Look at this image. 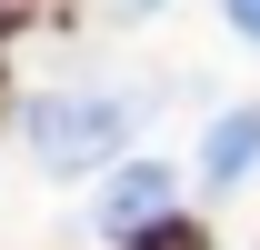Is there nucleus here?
Returning <instances> with one entry per match:
<instances>
[{"mask_svg":"<svg viewBox=\"0 0 260 250\" xmlns=\"http://www.w3.org/2000/svg\"><path fill=\"white\" fill-rule=\"evenodd\" d=\"M30 150H40V170H100L120 150V100H90V90L30 100Z\"/></svg>","mask_w":260,"mask_h":250,"instance_id":"nucleus-1","label":"nucleus"},{"mask_svg":"<svg viewBox=\"0 0 260 250\" xmlns=\"http://www.w3.org/2000/svg\"><path fill=\"white\" fill-rule=\"evenodd\" d=\"M100 230H110V240H140V230H170V160H130L120 180L100 190Z\"/></svg>","mask_w":260,"mask_h":250,"instance_id":"nucleus-2","label":"nucleus"},{"mask_svg":"<svg viewBox=\"0 0 260 250\" xmlns=\"http://www.w3.org/2000/svg\"><path fill=\"white\" fill-rule=\"evenodd\" d=\"M260 160V110H230V120H210V140H200V170L210 180H240Z\"/></svg>","mask_w":260,"mask_h":250,"instance_id":"nucleus-3","label":"nucleus"},{"mask_svg":"<svg viewBox=\"0 0 260 250\" xmlns=\"http://www.w3.org/2000/svg\"><path fill=\"white\" fill-rule=\"evenodd\" d=\"M220 10H230V30H240V40H260V0H220Z\"/></svg>","mask_w":260,"mask_h":250,"instance_id":"nucleus-4","label":"nucleus"},{"mask_svg":"<svg viewBox=\"0 0 260 250\" xmlns=\"http://www.w3.org/2000/svg\"><path fill=\"white\" fill-rule=\"evenodd\" d=\"M110 10H120V20H140V10H150V0H110Z\"/></svg>","mask_w":260,"mask_h":250,"instance_id":"nucleus-5","label":"nucleus"}]
</instances>
